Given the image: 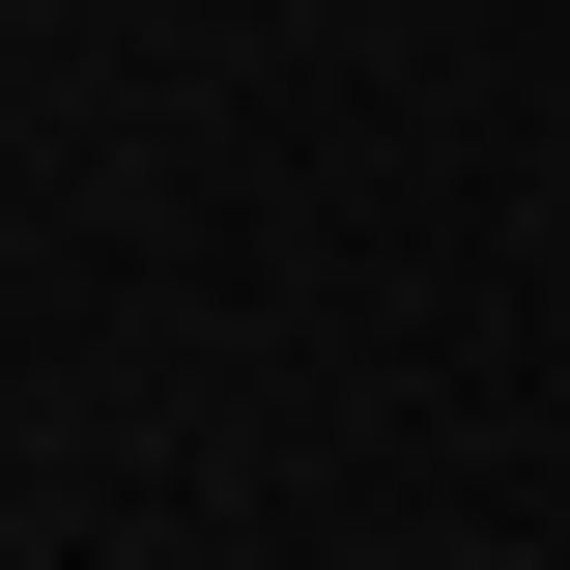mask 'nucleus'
I'll return each instance as SVG.
<instances>
[]
</instances>
